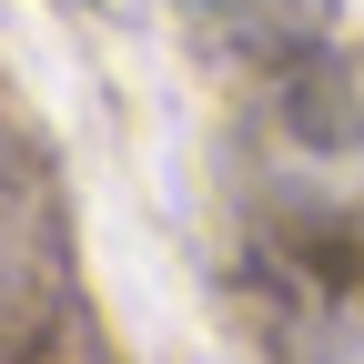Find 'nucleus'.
Returning a JSON list of instances; mask_svg holds the SVG:
<instances>
[{"label": "nucleus", "instance_id": "f257e3e1", "mask_svg": "<svg viewBox=\"0 0 364 364\" xmlns=\"http://www.w3.org/2000/svg\"><path fill=\"white\" fill-rule=\"evenodd\" d=\"M193 11H203L213 31L253 41V51H294V41L324 31V0H193Z\"/></svg>", "mask_w": 364, "mask_h": 364}]
</instances>
